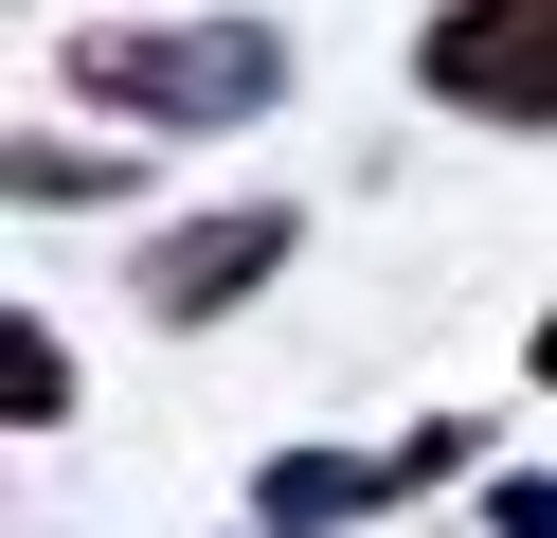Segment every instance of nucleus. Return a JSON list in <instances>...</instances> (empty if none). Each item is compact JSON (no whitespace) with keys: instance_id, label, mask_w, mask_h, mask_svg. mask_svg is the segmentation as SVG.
Masks as SVG:
<instances>
[{"instance_id":"obj_4","label":"nucleus","mask_w":557,"mask_h":538,"mask_svg":"<svg viewBox=\"0 0 557 538\" xmlns=\"http://www.w3.org/2000/svg\"><path fill=\"white\" fill-rule=\"evenodd\" d=\"M288 251H306V215H288V198H198V215H162V234H145L126 305H145L162 341H198V323H234L270 270H288Z\"/></svg>"},{"instance_id":"obj_3","label":"nucleus","mask_w":557,"mask_h":538,"mask_svg":"<svg viewBox=\"0 0 557 538\" xmlns=\"http://www.w3.org/2000/svg\"><path fill=\"white\" fill-rule=\"evenodd\" d=\"M413 90H432L449 126L557 143V0H432V18H413Z\"/></svg>"},{"instance_id":"obj_2","label":"nucleus","mask_w":557,"mask_h":538,"mask_svg":"<svg viewBox=\"0 0 557 538\" xmlns=\"http://www.w3.org/2000/svg\"><path fill=\"white\" fill-rule=\"evenodd\" d=\"M432 485H485V413H413L377 449H270L252 502H234V538H342V521H396Z\"/></svg>"},{"instance_id":"obj_5","label":"nucleus","mask_w":557,"mask_h":538,"mask_svg":"<svg viewBox=\"0 0 557 538\" xmlns=\"http://www.w3.org/2000/svg\"><path fill=\"white\" fill-rule=\"evenodd\" d=\"M18 215H126L145 198V126H109V143H73V126H18Z\"/></svg>"},{"instance_id":"obj_8","label":"nucleus","mask_w":557,"mask_h":538,"mask_svg":"<svg viewBox=\"0 0 557 538\" xmlns=\"http://www.w3.org/2000/svg\"><path fill=\"white\" fill-rule=\"evenodd\" d=\"M540 377H557V305H540Z\"/></svg>"},{"instance_id":"obj_1","label":"nucleus","mask_w":557,"mask_h":538,"mask_svg":"<svg viewBox=\"0 0 557 538\" xmlns=\"http://www.w3.org/2000/svg\"><path fill=\"white\" fill-rule=\"evenodd\" d=\"M288 18H252V0H216V18H90L73 54H54V90L90 108V126H145V143H216V126H270L288 108Z\"/></svg>"},{"instance_id":"obj_6","label":"nucleus","mask_w":557,"mask_h":538,"mask_svg":"<svg viewBox=\"0 0 557 538\" xmlns=\"http://www.w3.org/2000/svg\"><path fill=\"white\" fill-rule=\"evenodd\" d=\"M0 395H18V430H73V341H54L37 305L0 323Z\"/></svg>"},{"instance_id":"obj_7","label":"nucleus","mask_w":557,"mask_h":538,"mask_svg":"<svg viewBox=\"0 0 557 538\" xmlns=\"http://www.w3.org/2000/svg\"><path fill=\"white\" fill-rule=\"evenodd\" d=\"M468 538H557V466H485V502H468Z\"/></svg>"}]
</instances>
